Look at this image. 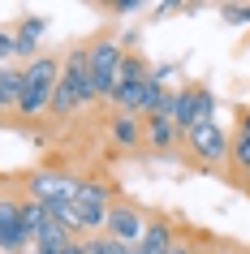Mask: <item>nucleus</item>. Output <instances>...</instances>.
<instances>
[{"label": "nucleus", "instance_id": "a211bd4d", "mask_svg": "<svg viewBox=\"0 0 250 254\" xmlns=\"http://www.w3.org/2000/svg\"><path fill=\"white\" fill-rule=\"evenodd\" d=\"M13 56V26H0V65Z\"/></svg>", "mask_w": 250, "mask_h": 254}, {"label": "nucleus", "instance_id": "412c9836", "mask_svg": "<svg viewBox=\"0 0 250 254\" xmlns=\"http://www.w3.org/2000/svg\"><path fill=\"white\" fill-rule=\"evenodd\" d=\"M237 125H242V129H250V108L242 112V121H237Z\"/></svg>", "mask_w": 250, "mask_h": 254}, {"label": "nucleus", "instance_id": "9b49d317", "mask_svg": "<svg viewBox=\"0 0 250 254\" xmlns=\"http://www.w3.org/2000/svg\"><path fill=\"white\" fill-rule=\"evenodd\" d=\"M48 35V17L43 13H22V22L13 26V56H22V61H35L39 56V39Z\"/></svg>", "mask_w": 250, "mask_h": 254}, {"label": "nucleus", "instance_id": "39448f33", "mask_svg": "<svg viewBox=\"0 0 250 254\" xmlns=\"http://www.w3.org/2000/svg\"><path fill=\"white\" fill-rule=\"evenodd\" d=\"M181 142H185V151H190V160H194L198 168H207V173H224V168H229V134H224L216 121L185 129Z\"/></svg>", "mask_w": 250, "mask_h": 254}, {"label": "nucleus", "instance_id": "7ed1b4c3", "mask_svg": "<svg viewBox=\"0 0 250 254\" xmlns=\"http://www.w3.org/2000/svg\"><path fill=\"white\" fill-rule=\"evenodd\" d=\"M86 52V73H91V86L95 95L112 104V91H117V78H121V61H125V48L112 39V30H95L91 39L82 43Z\"/></svg>", "mask_w": 250, "mask_h": 254}, {"label": "nucleus", "instance_id": "9d476101", "mask_svg": "<svg viewBox=\"0 0 250 254\" xmlns=\"http://www.w3.org/2000/svg\"><path fill=\"white\" fill-rule=\"evenodd\" d=\"M143 147L156 155H172L181 147V129L172 125V117H143Z\"/></svg>", "mask_w": 250, "mask_h": 254}, {"label": "nucleus", "instance_id": "dca6fc26", "mask_svg": "<svg viewBox=\"0 0 250 254\" xmlns=\"http://www.w3.org/2000/svg\"><path fill=\"white\" fill-rule=\"evenodd\" d=\"M82 250L86 254H134V246H121L108 233H91V237H82Z\"/></svg>", "mask_w": 250, "mask_h": 254}, {"label": "nucleus", "instance_id": "6e6552de", "mask_svg": "<svg viewBox=\"0 0 250 254\" xmlns=\"http://www.w3.org/2000/svg\"><path fill=\"white\" fill-rule=\"evenodd\" d=\"M207 121H216V95H211V86H203V82L181 86L177 91V108H172V125L185 134V129L207 125Z\"/></svg>", "mask_w": 250, "mask_h": 254}, {"label": "nucleus", "instance_id": "423d86ee", "mask_svg": "<svg viewBox=\"0 0 250 254\" xmlns=\"http://www.w3.org/2000/svg\"><path fill=\"white\" fill-rule=\"evenodd\" d=\"M22 202H26V194L0 190V250L4 254H26V246H30V228H26V215H22Z\"/></svg>", "mask_w": 250, "mask_h": 254}, {"label": "nucleus", "instance_id": "f3484780", "mask_svg": "<svg viewBox=\"0 0 250 254\" xmlns=\"http://www.w3.org/2000/svg\"><path fill=\"white\" fill-rule=\"evenodd\" d=\"M220 17L233 26H250V4H220Z\"/></svg>", "mask_w": 250, "mask_h": 254}, {"label": "nucleus", "instance_id": "aec40b11", "mask_svg": "<svg viewBox=\"0 0 250 254\" xmlns=\"http://www.w3.org/2000/svg\"><path fill=\"white\" fill-rule=\"evenodd\" d=\"M112 9H117V13H138L143 4H138V0H121V4H112Z\"/></svg>", "mask_w": 250, "mask_h": 254}, {"label": "nucleus", "instance_id": "ddd939ff", "mask_svg": "<svg viewBox=\"0 0 250 254\" xmlns=\"http://www.w3.org/2000/svg\"><path fill=\"white\" fill-rule=\"evenodd\" d=\"M108 134H112V142L125 151L143 147V117H134V112H112V121H108Z\"/></svg>", "mask_w": 250, "mask_h": 254}, {"label": "nucleus", "instance_id": "0eeeda50", "mask_svg": "<svg viewBox=\"0 0 250 254\" xmlns=\"http://www.w3.org/2000/svg\"><path fill=\"white\" fill-rule=\"evenodd\" d=\"M143 228H147V211L134 198H125V194H112L104 233L112 241H121V246H138V241H143Z\"/></svg>", "mask_w": 250, "mask_h": 254}, {"label": "nucleus", "instance_id": "f8f14e48", "mask_svg": "<svg viewBox=\"0 0 250 254\" xmlns=\"http://www.w3.org/2000/svg\"><path fill=\"white\" fill-rule=\"evenodd\" d=\"M172 241H177V228H172V220H168V215L147 211L143 241H138L134 250H138V254H168V250H172Z\"/></svg>", "mask_w": 250, "mask_h": 254}, {"label": "nucleus", "instance_id": "6ab92c4d", "mask_svg": "<svg viewBox=\"0 0 250 254\" xmlns=\"http://www.w3.org/2000/svg\"><path fill=\"white\" fill-rule=\"evenodd\" d=\"M237 246H224V241H211V250H198V254H233Z\"/></svg>", "mask_w": 250, "mask_h": 254}, {"label": "nucleus", "instance_id": "1a4fd4ad", "mask_svg": "<svg viewBox=\"0 0 250 254\" xmlns=\"http://www.w3.org/2000/svg\"><path fill=\"white\" fill-rule=\"evenodd\" d=\"M147 82H151V65H147V56L143 52H125L117 91H112V104H117L121 112H134V104H138V95H143Z\"/></svg>", "mask_w": 250, "mask_h": 254}, {"label": "nucleus", "instance_id": "f03ea898", "mask_svg": "<svg viewBox=\"0 0 250 254\" xmlns=\"http://www.w3.org/2000/svg\"><path fill=\"white\" fill-rule=\"evenodd\" d=\"M95 99H99V95H95V86H91V73H86V52H82V43H74V48H65L61 82H56V99H52V112H48V117L61 125V121H69L74 112L91 108Z\"/></svg>", "mask_w": 250, "mask_h": 254}, {"label": "nucleus", "instance_id": "4468645a", "mask_svg": "<svg viewBox=\"0 0 250 254\" xmlns=\"http://www.w3.org/2000/svg\"><path fill=\"white\" fill-rule=\"evenodd\" d=\"M17 99H22V69L0 65V117H13Z\"/></svg>", "mask_w": 250, "mask_h": 254}, {"label": "nucleus", "instance_id": "2eb2a0df", "mask_svg": "<svg viewBox=\"0 0 250 254\" xmlns=\"http://www.w3.org/2000/svg\"><path fill=\"white\" fill-rule=\"evenodd\" d=\"M229 168H233L237 181L250 177V129H242V125L229 134Z\"/></svg>", "mask_w": 250, "mask_h": 254}, {"label": "nucleus", "instance_id": "20e7f679", "mask_svg": "<svg viewBox=\"0 0 250 254\" xmlns=\"http://www.w3.org/2000/svg\"><path fill=\"white\" fill-rule=\"evenodd\" d=\"M108 202H112V190H108V181H99V177H91V181H78V198H74V233H78V237L104 233Z\"/></svg>", "mask_w": 250, "mask_h": 254}, {"label": "nucleus", "instance_id": "f257e3e1", "mask_svg": "<svg viewBox=\"0 0 250 254\" xmlns=\"http://www.w3.org/2000/svg\"><path fill=\"white\" fill-rule=\"evenodd\" d=\"M61 61L65 52H39L30 65H22V99H17V121H43L52 112L56 82H61Z\"/></svg>", "mask_w": 250, "mask_h": 254}]
</instances>
